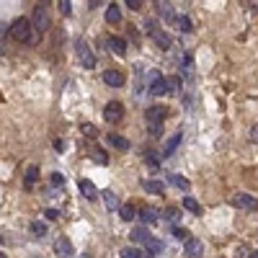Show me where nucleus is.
<instances>
[{"instance_id": "nucleus-1", "label": "nucleus", "mask_w": 258, "mask_h": 258, "mask_svg": "<svg viewBox=\"0 0 258 258\" xmlns=\"http://www.w3.org/2000/svg\"><path fill=\"white\" fill-rule=\"evenodd\" d=\"M31 31H34V26H31V21L29 18H16L13 24H10V37H13L16 41H21V44H29L31 41Z\"/></svg>"}, {"instance_id": "nucleus-2", "label": "nucleus", "mask_w": 258, "mask_h": 258, "mask_svg": "<svg viewBox=\"0 0 258 258\" xmlns=\"http://www.w3.org/2000/svg\"><path fill=\"white\" fill-rule=\"evenodd\" d=\"M75 54H77V62H80L85 70H93V67H96V54H93L91 47H88V41L77 39V44H75Z\"/></svg>"}, {"instance_id": "nucleus-3", "label": "nucleus", "mask_w": 258, "mask_h": 258, "mask_svg": "<svg viewBox=\"0 0 258 258\" xmlns=\"http://www.w3.org/2000/svg\"><path fill=\"white\" fill-rule=\"evenodd\" d=\"M49 24H52V18H49V8L44 5V3H39L37 8H34L31 26L37 29V31H47V29H49Z\"/></svg>"}, {"instance_id": "nucleus-4", "label": "nucleus", "mask_w": 258, "mask_h": 258, "mask_svg": "<svg viewBox=\"0 0 258 258\" xmlns=\"http://www.w3.org/2000/svg\"><path fill=\"white\" fill-rule=\"evenodd\" d=\"M121 116H124V106H121L119 101H111V104H106V109H104V119L109 121V124H119Z\"/></svg>"}, {"instance_id": "nucleus-5", "label": "nucleus", "mask_w": 258, "mask_h": 258, "mask_svg": "<svg viewBox=\"0 0 258 258\" xmlns=\"http://www.w3.org/2000/svg\"><path fill=\"white\" fill-rule=\"evenodd\" d=\"M232 207H238V209H256L258 207V201H256V196H251V194H235L232 196Z\"/></svg>"}, {"instance_id": "nucleus-6", "label": "nucleus", "mask_w": 258, "mask_h": 258, "mask_svg": "<svg viewBox=\"0 0 258 258\" xmlns=\"http://www.w3.org/2000/svg\"><path fill=\"white\" fill-rule=\"evenodd\" d=\"M184 253L188 258H201L204 256V245H201V240H196V238H188L186 245H184Z\"/></svg>"}, {"instance_id": "nucleus-7", "label": "nucleus", "mask_w": 258, "mask_h": 258, "mask_svg": "<svg viewBox=\"0 0 258 258\" xmlns=\"http://www.w3.org/2000/svg\"><path fill=\"white\" fill-rule=\"evenodd\" d=\"M54 253H57L60 258H73V243L67 240V238H57L54 240Z\"/></svg>"}, {"instance_id": "nucleus-8", "label": "nucleus", "mask_w": 258, "mask_h": 258, "mask_svg": "<svg viewBox=\"0 0 258 258\" xmlns=\"http://www.w3.org/2000/svg\"><path fill=\"white\" fill-rule=\"evenodd\" d=\"M150 93H152V96H163V93H168V80H165L163 75H158V73L152 75V80H150Z\"/></svg>"}, {"instance_id": "nucleus-9", "label": "nucleus", "mask_w": 258, "mask_h": 258, "mask_svg": "<svg viewBox=\"0 0 258 258\" xmlns=\"http://www.w3.org/2000/svg\"><path fill=\"white\" fill-rule=\"evenodd\" d=\"M109 49L116 54V57H124L127 54V39H121V37H109Z\"/></svg>"}, {"instance_id": "nucleus-10", "label": "nucleus", "mask_w": 258, "mask_h": 258, "mask_svg": "<svg viewBox=\"0 0 258 258\" xmlns=\"http://www.w3.org/2000/svg\"><path fill=\"white\" fill-rule=\"evenodd\" d=\"M145 116H147V124H163V119H165V106H150Z\"/></svg>"}, {"instance_id": "nucleus-11", "label": "nucleus", "mask_w": 258, "mask_h": 258, "mask_svg": "<svg viewBox=\"0 0 258 258\" xmlns=\"http://www.w3.org/2000/svg\"><path fill=\"white\" fill-rule=\"evenodd\" d=\"M104 83L111 85V88H121L124 85V75H121L119 70H106L104 73Z\"/></svg>"}, {"instance_id": "nucleus-12", "label": "nucleus", "mask_w": 258, "mask_h": 258, "mask_svg": "<svg viewBox=\"0 0 258 258\" xmlns=\"http://www.w3.org/2000/svg\"><path fill=\"white\" fill-rule=\"evenodd\" d=\"M150 37H152V41H155V44H158V47H160V49H171V37H168V34H165L163 29H158V31H152V34H150Z\"/></svg>"}, {"instance_id": "nucleus-13", "label": "nucleus", "mask_w": 258, "mask_h": 258, "mask_svg": "<svg viewBox=\"0 0 258 258\" xmlns=\"http://www.w3.org/2000/svg\"><path fill=\"white\" fill-rule=\"evenodd\" d=\"M106 21H109V24H114V26L121 24V8H119L116 3H111V5L106 8Z\"/></svg>"}, {"instance_id": "nucleus-14", "label": "nucleus", "mask_w": 258, "mask_h": 258, "mask_svg": "<svg viewBox=\"0 0 258 258\" xmlns=\"http://www.w3.org/2000/svg\"><path fill=\"white\" fill-rule=\"evenodd\" d=\"M152 240V235L147 232V227H137L132 232V243H140V245H147Z\"/></svg>"}, {"instance_id": "nucleus-15", "label": "nucleus", "mask_w": 258, "mask_h": 258, "mask_svg": "<svg viewBox=\"0 0 258 258\" xmlns=\"http://www.w3.org/2000/svg\"><path fill=\"white\" fill-rule=\"evenodd\" d=\"M37 178H39V168H37V165H29V168H26V178H24L26 191H31V188H34V184H37Z\"/></svg>"}, {"instance_id": "nucleus-16", "label": "nucleus", "mask_w": 258, "mask_h": 258, "mask_svg": "<svg viewBox=\"0 0 258 258\" xmlns=\"http://www.w3.org/2000/svg\"><path fill=\"white\" fill-rule=\"evenodd\" d=\"M178 145H181V132H178V134H173V137H171V140H168V142H165V150H163V158H171V155L176 152V147H178Z\"/></svg>"}, {"instance_id": "nucleus-17", "label": "nucleus", "mask_w": 258, "mask_h": 258, "mask_svg": "<svg viewBox=\"0 0 258 258\" xmlns=\"http://www.w3.org/2000/svg\"><path fill=\"white\" fill-rule=\"evenodd\" d=\"M77 186H80V191H83V196H85V199H96V196H98V191H96L93 181H88V178H83V181L77 184Z\"/></svg>"}, {"instance_id": "nucleus-18", "label": "nucleus", "mask_w": 258, "mask_h": 258, "mask_svg": "<svg viewBox=\"0 0 258 258\" xmlns=\"http://www.w3.org/2000/svg\"><path fill=\"white\" fill-rule=\"evenodd\" d=\"M168 181H171V186H176V188H184V191H188V188H191V184H188V178L178 176V173H171V176H168Z\"/></svg>"}, {"instance_id": "nucleus-19", "label": "nucleus", "mask_w": 258, "mask_h": 258, "mask_svg": "<svg viewBox=\"0 0 258 258\" xmlns=\"http://www.w3.org/2000/svg\"><path fill=\"white\" fill-rule=\"evenodd\" d=\"M155 5H158V13L165 18V21H171V24H173V21H176V13H173V5L171 3H155Z\"/></svg>"}, {"instance_id": "nucleus-20", "label": "nucleus", "mask_w": 258, "mask_h": 258, "mask_svg": "<svg viewBox=\"0 0 258 258\" xmlns=\"http://www.w3.org/2000/svg\"><path fill=\"white\" fill-rule=\"evenodd\" d=\"M173 24H176V29L178 31H184V34H188V31H191L194 26H191V18H188V16H176V21H173Z\"/></svg>"}, {"instance_id": "nucleus-21", "label": "nucleus", "mask_w": 258, "mask_h": 258, "mask_svg": "<svg viewBox=\"0 0 258 258\" xmlns=\"http://www.w3.org/2000/svg\"><path fill=\"white\" fill-rule=\"evenodd\" d=\"M142 186L147 188L150 194H163V191H165V184H163V181H155V178H147Z\"/></svg>"}, {"instance_id": "nucleus-22", "label": "nucleus", "mask_w": 258, "mask_h": 258, "mask_svg": "<svg viewBox=\"0 0 258 258\" xmlns=\"http://www.w3.org/2000/svg\"><path fill=\"white\" fill-rule=\"evenodd\" d=\"M109 142L114 145V147H119V150H129V140L121 137V134H109Z\"/></svg>"}, {"instance_id": "nucleus-23", "label": "nucleus", "mask_w": 258, "mask_h": 258, "mask_svg": "<svg viewBox=\"0 0 258 258\" xmlns=\"http://www.w3.org/2000/svg\"><path fill=\"white\" fill-rule=\"evenodd\" d=\"M104 201H106V207L111 212H119V199H116L114 191H104Z\"/></svg>"}, {"instance_id": "nucleus-24", "label": "nucleus", "mask_w": 258, "mask_h": 258, "mask_svg": "<svg viewBox=\"0 0 258 258\" xmlns=\"http://www.w3.org/2000/svg\"><path fill=\"white\" fill-rule=\"evenodd\" d=\"M184 209H186V212H191V215H199V212H201L199 201H196L194 196H186V199H184Z\"/></svg>"}, {"instance_id": "nucleus-25", "label": "nucleus", "mask_w": 258, "mask_h": 258, "mask_svg": "<svg viewBox=\"0 0 258 258\" xmlns=\"http://www.w3.org/2000/svg\"><path fill=\"white\" fill-rule=\"evenodd\" d=\"M119 217L124 220V222H132L134 220V207L132 204H121L119 207Z\"/></svg>"}, {"instance_id": "nucleus-26", "label": "nucleus", "mask_w": 258, "mask_h": 258, "mask_svg": "<svg viewBox=\"0 0 258 258\" xmlns=\"http://www.w3.org/2000/svg\"><path fill=\"white\" fill-rule=\"evenodd\" d=\"M91 158H93L96 163H101V165H106V163H109V155H106L104 150H101V147H96V150L91 152Z\"/></svg>"}, {"instance_id": "nucleus-27", "label": "nucleus", "mask_w": 258, "mask_h": 258, "mask_svg": "<svg viewBox=\"0 0 258 258\" xmlns=\"http://www.w3.org/2000/svg\"><path fill=\"white\" fill-rule=\"evenodd\" d=\"M31 232L37 235V238H44V235H47V225H44V222H31Z\"/></svg>"}, {"instance_id": "nucleus-28", "label": "nucleus", "mask_w": 258, "mask_h": 258, "mask_svg": "<svg viewBox=\"0 0 258 258\" xmlns=\"http://www.w3.org/2000/svg\"><path fill=\"white\" fill-rule=\"evenodd\" d=\"M160 251H163V243H160L158 238H152V240L147 243V253H150V256H155V253H160Z\"/></svg>"}, {"instance_id": "nucleus-29", "label": "nucleus", "mask_w": 258, "mask_h": 258, "mask_svg": "<svg viewBox=\"0 0 258 258\" xmlns=\"http://www.w3.org/2000/svg\"><path fill=\"white\" fill-rule=\"evenodd\" d=\"M178 88H181V77H168V93H178Z\"/></svg>"}, {"instance_id": "nucleus-30", "label": "nucleus", "mask_w": 258, "mask_h": 258, "mask_svg": "<svg viewBox=\"0 0 258 258\" xmlns=\"http://www.w3.org/2000/svg\"><path fill=\"white\" fill-rule=\"evenodd\" d=\"M142 220L145 222H155V220H158V215H155V209H142Z\"/></svg>"}, {"instance_id": "nucleus-31", "label": "nucleus", "mask_w": 258, "mask_h": 258, "mask_svg": "<svg viewBox=\"0 0 258 258\" xmlns=\"http://www.w3.org/2000/svg\"><path fill=\"white\" fill-rule=\"evenodd\" d=\"M44 217H47V220H57V217H60V209H54V207L44 209Z\"/></svg>"}, {"instance_id": "nucleus-32", "label": "nucleus", "mask_w": 258, "mask_h": 258, "mask_svg": "<svg viewBox=\"0 0 258 258\" xmlns=\"http://www.w3.org/2000/svg\"><path fill=\"white\" fill-rule=\"evenodd\" d=\"M173 235H176V238H178V240H188V235H186V230H184V227H178V225L173 227Z\"/></svg>"}, {"instance_id": "nucleus-33", "label": "nucleus", "mask_w": 258, "mask_h": 258, "mask_svg": "<svg viewBox=\"0 0 258 258\" xmlns=\"http://www.w3.org/2000/svg\"><path fill=\"white\" fill-rule=\"evenodd\" d=\"M80 129H83L85 137H96V127H93V124H83Z\"/></svg>"}, {"instance_id": "nucleus-34", "label": "nucleus", "mask_w": 258, "mask_h": 258, "mask_svg": "<svg viewBox=\"0 0 258 258\" xmlns=\"http://www.w3.org/2000/svg\"><path fill=\"white\" fill-rule=\"evenodd\" d=\"M70 5H73V3H70V0H60V10H62V13H65V16H70V10H73Z\"/></svg>"}, {"instance_id": "nucleus-35", "label": "nucleus", "mask_w": 258, "mask_h": 258, "mask_svg": "<svg viewBox=\"0 0 258 258\" xmlns=\"http://www.w3.org/2000/svg\"><path fill=\"white\" fill-rule=\"evenodd\" d=\"M129 10H140L142 8V3H140V0H127V3H124Z\"/></svg>"}, {"instance_id": "nucleus-36", "label": "nucleus", "mask_w": 258, "mask_h": 258, "mask_svg": "<svg viewBox=\"0 0 258 258\" xmlns=\"http://www.w3.org/2000/svg\"><path fill=\"white\" fill-rule=\"evenodd\" d=\"M160 132H163V124H150V134H152V137H158Z\"/></svg>"}, {"instance_id": "nucleus-37", "label": "nucleus", "mask_w": 258, "mask_h": 258, "mask_svg": "<svg viewBox=\"0 0 258 258\" xmlns=\"http://www.w3.org/2000/svg\"><path fill=\"white\" fill-rule=\"evenodd\" d=\"M134 256H137V251H132V248H124V251H121V258H134Z\"/></svg>"}, {"instance_id": "nucleus-38", "label": "nucleus", "mask_w": 258, "mask_h": 258, "mask_svg": "<svg viewBox=\"0 0 258 258\" xmlns=\"http://www.w3.org/2000/svg\"><path fill=\"white\" fill-rule=\"evenodd\" d=\"M129 39H132V41H140V31L132 29V26H129Z\"/></svg>"}, {"instance_id": "nucleus-39", "label": "nucleus", "mask_w": 258, "mask_h": 258, "mask_svg": "<svg viewBox=\"0 0 258 258\" xmlns=\"http://www.w3.org/2000/svg\"><path fill=\"white\" fill-rule=\"evenodd\" d=\"M168 220H171V222H178V209H168Z\"/></svg>"}, {"instance_id": "nucleus-40", "label": "nucleus", "mask_w": 258, "mask_h": 258, "mask_svg": "<svg viewBox=\"0 0 258 258\" xmlns=\"http://www.w3.org/2000/svg\"><path fill=\"white\" fill-rule=\"evenodd\" d=\"M62 181H65V178H62V173H54V176H52V184H54V186H60Z\"/></svg>"}, {"instance_id": "nucleus-41", "label": "nucleus", "mask_w": 258, "mask_h": 258, "mask_svg": "<svg viewBox=\"0 0 258 258\" xmlns=\"http://www.w3.org/2000/svg\"><path fill=\"white\" fill-rule=\"evenodd\" d=\"M251 140H253V142H258V124L251 129Z\"/></svg>"}, {"instance_id": "nucleus-42", "label": "nucleus", "mask_w": 258, "mask_h": 258, "mask_svg": "<svg viewBox=\"0 0 258 258\" xmlns=\"http://www.w3.org/2000/svg\"><path fill=\"white\" fill-rule=\"evenodd\" d=\"M251 258H258V251H253V256H251Z\"/></svg>"}, {"instance_id": "nucleus-43", "label": "nucleus", "mask_w": 258, "mask_h": 258, "mask_svg": "<svg viewBox=\"0 0 258 258\" xmlns=\"http://www.w3.org/2000/svg\"><path fill=\"white\" fill-rule=\"evenodd\" d=\"M0 258H5V256H3V253H0Z\"/></svg>"}]
</instances>
